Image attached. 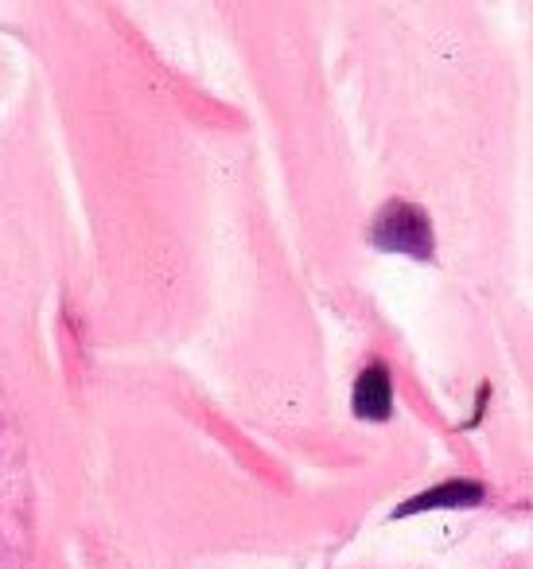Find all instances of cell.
I'll use <instances>...</instances> for the list:
<instances>
[{"instance_id":"obj_3","label":"cell","mask_w":533,"mask_h":569,"mask_svg":"<svg viewBox=\"0 0 533 569\" xmlns=\"http://www.w3.org/2000/svg\"><path fill=\"white\" fill-rule=\"evenodd\" d=\"M351 410L362 421H390L393 413V382L382 363H370L351 390Z\"/></svg>"},{"instance_id":"obj_1","label":"cell","mask_w":533,"mask_h":569,"mask_svg":"<svg viewBox=\"0 0 533 569\" xmlns=\"http://www.w3.org/2000/svg\"><path fill=\"white\" fill-rule=\"evenodd\" d=\"M370 242L385 253H405L416 261L436 258V234H432V219L424 207L405 203V199H390L370 222Z\"/></svg>"},{"instance_id":"obj_2","label":"cell","mask_w":533,"mask_h":569,"mask_svg":"<svg viewBox=\"0 0 533 569\" xmlns=\"http://www.w3.org/2000/svg\"><path fill=\"white\" fill-rule=\"evenodd\" d=\"M486 499V488L479 480H447L440 488H429L421 496L405 499V503L393 511V519H409V515L424 511H447V507H479Z\"/></svg>"}]
</instances>
